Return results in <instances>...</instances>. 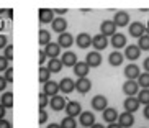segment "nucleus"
Here are the masks:
<instances>
[{
    "label": "nucleus",
    "mask_w": 149,
    "mask_h": 128,
    "mask_svg": "<svg viewBox=\"0 0 149 128\" xmlns=\"http://www.w3.org/2000/svg\"><path fill=\"white\" fill-rule=\"evenodd\" d=\"M115 31H116V25H115L113 20H105V22H102L100 33L103 36H113Z\"/></svg>",
    "instance_id": "nucleus-1"
},
{
    "label": "nucleus",
    "mask_w": 149,
    "mask_h": 128,
    "mask_svg": "<svg viewBox=\"0 0 149 128\" xmlns=\"http://www.w3.org/2000/svg\"><path fill=\"white\" fill-rule=\"evenodd\" d=\"M92 107L93 110H98V112H103L108 108V100H107L105 95H95L92 99Z\"/></svg>",
    "instance_id": "nucleus-2"
},
{
    "label": "nucleus",
    "mask_w": 149,
    "mask_h": 128,
    "mask_svg": "<svg viewBox=\"0 0 149 128\" xmlns=\"http://www.w3.org/2000/svg\"><path fill=\"white\" fill-rule=\"evenodd\" d=\"M138 90H139V84H138V80H126V82L123 84V92L126 94L128 97L136 95Z\"/></svg>",
    "instance_id": "nucleus-3"
},
{
    "label": "nucleus",
    "mask_w": 149,
    "mask_h": 128,
    "mask_svg": "<svg viewBox=\"0 0 149 128\" xmlns=\"http://www.w3.org/2000/svg\"><path fill=\"white\" fill-rule=\"evenodd\" d=\"M59 90H61V87H59V84L54 82V80H49V82H46V84L43 85V92L46 94L48 97H56Z\"/></svg>",
    "instance_id": "nucleus-4"
},
{
    "label": "nucleus",
    "mask_w": 149,
    "mask_h": 128,
    "mask_svg": "<svg viewBox=\"0 0 149 128\" xmlns=\"http://www.w3.org/2000/svg\"><path fill=\"white\" fill-rule=\"evenodd\" d=\"M139 56H141V49L138 44H130V46H126V49H125V57H128L130 61H136Z\"/></svg>",
    "instance_id": "nucleus-5"
},
{
    "label": "nucleus",
    "mask_w": 149,
    "mask_h": 128,
    "mask_svg": "<svg viewBox=\"0 0 149 128\" xmlns=\"http://www.w3.org/2000/svg\"><path fill=\"white\" fill-rule=\"evenodd\" d=\"M144 33H148V28L143 25V23H131L130 25V35L134 36V38H141V36L144 35Z\"/></svg>",
    "instance_id": "nucleus-6"
},
{
    "label": "nucleus",
    "mask_w": 149,
    "mask_h": 128,
    "mask_svg": "<svg viewBox=\"0 0 149 128\" xmlns=\"http://www.w3.org/2000/svg\"><path fill=\"white\" fill-rule=\"evenodd\" d=\"M85 62H87L90 67H98L102 62V54L98 51H90L85 57Z\"/></svg>",
    "instance_id": "nucleus-7"
},
{
    "label": "nucleus",
    "mask_w": 149,
    "mask_h": 128,
    "mask_svg": "<svg viewBox=\"0 0 149 128\" xmlns=\"http://www.w3.org/2000/svg\"><path fill=\"white\" fill-rule=\"evenodd\" d=\"M66 112H67V117H77L80 113H82V107H80L79 102H67V105H66Z\"/></svg>",
    "instance_id": "nucleus-8"
},
{
    "label": "nucleus",
    "mask_w": 149,
    "mask_h": 128,
    "mask_svg": "<svg viewBox=\"0 0 149 128\" xmlns=\"http://www.w3.org/2000/svg\"><path fill=\"white\" fill-rule=\"evenodd\" d=\"M118 123L121 125L123 128H130V127H133V123H134V115L130 113V112L120 113V117H118Z\"/></svg>",
    "instance_id": "nucleus-9"
},
{
    "label": "nucleus",
    "mask_w": 149,
    "mask_h": 128,
    "mask_svg": "<svg viewBox=\"0 0 149 128\" xmlns=\"http://www.w3.org/2000/svg\"><path fill=\"white\" fill-rule=\"evenodd\" d=\"M44 53H46V56H48L49 59H57V56L61 53V46L57 43H49L48 46L44 48Z\"/></svg>",
    "instance_id": "nucleus-10"
},
{
    "label": "nucleus",
    "mask_w": 149,
    "mask_h": 128,
    "mask_svg": "<svg viewBox=\"0 0 149 128\" xmlns=\"http://www.w3.org/2000/svg\"><path fill=\"white\" fill-rule=\"evenodd\" d=\"M113 22L116 27H126L128 23H130V13H126V12H116L113 17Z\"/></svg>",
    "instance_id": "nucleus-11"
},
{
    "label": "nucleus",
    "mask_w": 149,
    "mask_h": 128,
    "mask_svg": "<svg viewBox=\"0 0 149 128\" xmlns=\"http://www.w3.org/2000/svg\"><path fill=\"white\" fill-rule=\"evenodd\" d=\"M107 44H108V41H107V36H103L102 33H100V35H95V36L92 38V46L97 49V51L105 49Z\"/></svg>",
    "instance_id": "nucleus-12"
},
{
    "label": "nucleus",
    "mask_w": 149,
    "mask_h": 128,
    "mask_svg": "<svg viewBox=\"0 0 149 128\" xmlns=\"http://www.w3.org/2000/svg\"><path fill=\"white\" fill-rule=\"evenodd\" d=\"M75 89H77V92L85 94L92 89V82H90L87 77H80V79H77V82H75Z\"/></svg>",
    "instance_id": "nucleus-13"
},
{
    "label": "nucleus",
    "mask_w": 149,
    "mask_h": 128,
    "mask_svg": "<svg viewBox=\"0 0 149 128\" xmlns=\"http://www.w3.org/2000/svg\"><path fill=\"white\" fill-rule=\"evenodd\" d=\"M79 120H80V125H82V127H90L92 128L93 125H95V115L90 113V112H82L80 117H79Z\"/></svg>",
    "instance_id": "nucleus-14"
},
{
    "label": "nucleus",
    "mask_w": 149,
    "mask_h": 128,
    "mask_svg": "<svg viewBox=\"0 0 149 128\" xmlns=\"http://www.w3.org/2000/svg\"><path fill=\"white\" fill-rule=\"evenodd\" d=\"M61 61H62V64L64 66H67V67H74L75 64H77V56H75L72 51H66V53L62 54V57H61Z\"/></svg>",
    "instance_id": "nucleus-15"
},
{
    "label": "nucleus",
    "mask_w": 149,
    "mask_h": 128,
    "mask_svg": "<svg viewBox=\"0 0 149 128\" xmlns=\"http://www.w3.org/2000/svg\"><path fill=\"white\" fill-rule=\"evenodd\" d=\"M125 76L128 77V80H136L141 76V71L136 64H130V66H126V69H125Z\"/></svg>",
    "instance_id": "nucleus-16"
},
{
    "label": "nucleus",
    "mask_w": 149,
    "mask_h": 128,
    "mask_svg": "<svg viewBox=\"0 0 149 128\" xmlns=\"http://www.w3.org/2000/svg\"><path fill=\"white\" fill-rule=\"evenodd\" d=\"M49 104H51V108L56 112L62 110V108H66L67 102L64 100V97H61V95H56V97H51V100H49Z\"/></svg>",
    "instance_id": "nucleus-17"
},
{
    "label": "nucleus",
    "mask_w": 149,
    "mask_h": 128,
    "mask_svg": "<svg viewBox=\"0 0 149 128\" xmlns=\"http://www.w3.org/2000/svg\"><path fill=\"white\" fill-rule=\"evenodd\" d=\"M139 104H141V102L138 100L136 97H128L126 100H125V112L134 113V112L139 108Z\"/></svg>",
    "instance_id": "nucleus-18"
},
{
    "label": "nucleus",
    "mask_w": 149,
    "mask_h": 128,
    "mask_svg": "<svg viewBox=\"0 0 149 128\" xmlns=\"http://www.w3.org/2000/svg\"><path fill=\"white\" fill-rule=\"evenodd\" d=\"M72 43H74V38H72V35L67 33V31L62 33V35H59V38H57V44H59L61 48H70Z\"/></svg>",
    "instance_id": "nucleus-19"
},
{
    "label": "nucleus",
    "mask_w": 149,
    "mask_h": 128,
    "mask_svg": "<svg viewBox=\"0 0 149 128\" xmlns=\"http://www.w3.org/2000/svg\"><path fill=\"white\" fill-rule=\"evenodd\" d=\"M111 44H113L115 49H121L126 46V36L121 35V33H115L111 36Z\"/></svg>",
    "instance_id": "nucleus-20"
},
{
    "label": "nucleus",
    "mask_w": 149,
    "mask_h": 128,
    "mask_svg": "<svg viewBox=\"0 0 149 128\" xmlns=\"http://www.w3.org/2000/svg\"><path fill=\"white\" fill-rule=\"evenodd\" d=\"M102 117H103V120L110 125V123H115V122H116V117H120V113L116 112V108L108 107L107 110H103V115H102Z\"/></svg>",
    "instance_id": "nucleus-21"
},
{
    "label": "nucleus",
    "mask_w": 149,
    "mask_h": 128,
    "mask_svg": "<svg viewBox=\"0 0 149 128\" xmlns=\"http://www.w3.org/2000/svg\"><path fill=\"white\" fill-rule=\"evenodd\" d=\"M59 87H61V90L64 94H70L75 89V82L70 79V77H64V79L59 82Z\"/></svg>",
    "instance_id": "nucleus-22"
},
{
    "label": "nucleus",
    "mask_w": 149,
    "mask_h": 128,
    "mask_svg": "<svg viewBox=\"0 0 149 128\" xmlns=\"http://www.w3.org/2000/svg\"><path fill=\"white\" fill-rule=\"evenodd\" d=\"M88 71H90V66H88L87 62H77L74 66V74L79 76V79L80 77H85L88 74Z\"/></svg>",
    "instance_id": "nucleus-23"
},
{
    "label": "nucleus",
    "mask_w": 149,
    "mask_h": 128,
    "mask_svg": "<svg viewBox=\"0 0 149 128\" xmlns=\"http://www.w3.org/2000/svg\"><path fill=\"white\" fill-rule=\"evenodd\" d=\"M90 44H92V38H90V35H87V33H80V35H77V46H79V48L87 49Z\"/></svg>",
    "instance_id": "nucleus-24"
},
{
    "label": "nucleus",
    "mask_w": 149,
    "mask_h": 128,
    "mask_svg": "<svg viewBox=\"0 0 149 128\" xmlns=\"http://www.w3.org/2000/svg\"><path fill=\"white\" fill-rule=\"evenodd\" d=\"M66 28H67V22L64 20V18H54V22H53V30L56 31V33L62 35V33H66Z\"/></svg>",
    "instance_id": "nucleus-25"
},
{
    "label": "nucleus",
    "mask_w": 149,
    "mask_h": 128,
    "mask_svg": "<svg viewBox=\"0 0 149 128\" xmlns=\"http://www.w3.org/2000/svg\"><path fill=\"white\" fill-rule=\"evenodd\" d=\"M40 22L41 23H53L54 22V12L49 8L40 10Z\"/></svg>",
    "instance_id": "nucleus-26"
},
{
    "label": "nucleus",
    "mask_w": 149,
    "mask_h": 128,
    "mask_svg": "<svg viewBox=\"0 0 149 128\" xmlns=\"http://www.w3.org/2000/svg\"><path fill=\"white\" fill-rule=\"evenodd\" d=\"M123 59H125V56H123L120 51H113V53L108 56V62L111 64V66H115V67H118V66H121V62H123Z\"/></svg>",
    "instance_id": "nucleus-27"
},
{
    "label": "nucleus",
    "mask_w": 149,
    "mask_h": 128,
    "mask_svg": "<svg viewBox=\"0 0 149 128\" xmlns=\"http://www.w3.org/2000/svg\"><path fill=\"white\" fill-rule=\"evenodd\" d=\"M0 104H2L5 108H12V107H13V94L3 92L2 94V99H0Z\"/></svg>",
    "instance_id": "nucleus-28"
},
{
    "label": "nucleus",
    "mask_w": 149,
    "mask_h": 128,
    "mask_svg": "<svg viewBox=\"0 0 149 128\" xmlns=\"http://www.w3.org/2000/svg\"><path fill=\"white\" fill-rule=\"evenodd\" d=\"M38 41H40L41 46H48L49 43H53L51 41V33H49L48 30H40V36H38Z\"/></svg>",
    "instance_id": "nucleus-29"
},
{
    "label": "nucleus",
    "mask_w": 149,
    "mask_h": 128,
    "mask_svg": "<svg viewBox=\"0 0 149 128\" xmlns=\"http://www.w3.org/2000/svg\"><path fill=\"white\" fill-rule=\"evenodd\" d=\"M62 61L61 59H49V62H48V69H49V72H59L62 69Z\"/></svg>",
    "instance_id": "nucleus-30"
},
{
    "label": "nucleus",
    "mask_w": 149,
    "mask_h": 128,
    "mask_svg": "<svg viewBox=\"0 0 149 128\" xmlns=\"http://www.w3.org/2000/svg\"><path fill=\"white\" fill-rule=\"evenodd\" d=\"M138 46L143 51H149V33H144V35L141 36L139 41H138Z\"/></svg>",
    "instance_id": "nucleus-31"
},
{
    "label": "nucleus",
    "mask_w": 149,
    "mask_h": 128,
    "mask_svg": "<svg viewBox=\"0 0 149 128\" xmlns=\"http://www.w3.org/2000/svg\"><path fill=\"white\" fill-rule=\"evenodd\" d=\"M49 77H51L49 69H48V67H41V69H40V82L44 85L46 82H49Z\"/></svg>",
    "instance_id": "nucleus-32"
},
{
    "label": "nucleus",
    "mask_w": 149,
    "mask_h": 128,
    "mask_svg": "<svg viewBox=\"0 0 149 128\" xmlns=\"http://www.w3.org/2000/svg\"><path fill=\"white\" fill-rule=\"evenodd\" d=\"M138 84L143 89H149V72H143V74L138 77Z\"/></svg>",
    "instance_id": "nucleus-33"
},
{
    "label": "nucleus",
    "mask_w": 149,
    "mask_h": 128,
    "mask_svg": "<svg viewBox=\"0 0 149 128\" xmlns=\"http://www.w3.org/2000/svg\"><path fill=\"white\" fill-rule=\"evenodd\" d=\"M138 100L144 105H149V89H143L139 94H138Z\"/></svg>",
    "instance_id": "nucleus-34"
},
{
    "label": "nucleus",
    "mask_w": 149,
    "mask_h": 128,
    "mask_svg": "<svg viewBox=\"0 0 149 128\" xmlns=\"http://www.w3.org/2000/svg\"><path fill=\"white\" fill-rule=\"evenodd\" d=\"M61 127L62 128H77V123H75V120L72 117H66V118H62Z\"/></svg>",
    "instance_id": "nucleus-35"
},
{
    "label": "nucleus",
    "mask_w": 149,
    "mask_h": 128,
    "mask_svg": "<svg viewBox=\"0 0 149 128\" xmlns=\"http://www.w3.org/2000/svg\"><path fill=\"white\" fill-rule=\"evenodd\" d=\"M48 104H49L48 95H46L44 92H41V94H40V108H41V110H44V107L48 105Z\"/></svg>",
    "instance_id": "nucleus-36"
},
{
    "label": "nucleus",
    "mask_w": 149,
    "mask_h": 128,
    "mask_svg": "<svg viewBox=\"0 0 149 128\" xmlns=\"http://www.w3.org/2000/svg\"><path fill=\"white\" fill-rule=\"evenodd\" d=\"M5 57H7V61H12L13 59V46L12 44H8L5 48Z\"/></svg>",
    "instance_id": "nucleus-37"
},
{
    "label": "nucleus",
    "mask_w": 149,
    "mask_h": 128,
    "mask_svg": "<svg viewBox=\"0 0 149 128\" xmlns=\"http://www.w3.org/2000/svg\"><path fill=\"white\" fill-rule=\"evenodd\" d=\"M8 69V61L5 56H0V72L2 71H7Z\"/></svg>",
    "instance_id": "nucleus-38"
},
{
    "label": "nucleus",
    "mask_w": 149,
    "mask_h": 128,
    "mask_svg": "<svg viewBox=\"0 0 149 128\" xmlns=\"http://www.w3.org/2000/svg\"><path fill=\"white\" fill-rule=\"evenodd\" d=\"M5 79H7V82H13V67H8L7 71H5Z\"/></svg>",
    "instance_id": "nucleus-39"
},
{
    "label": "nucleus",
    "mask_w": 149,
    "mask_h": 128,
    "mask_svg": "<svg viewBox=\"0 0 149 128\" xmlns=\"http://www.w3.org/2000/svg\"><path fill=\"white\" fill-rule=\"evenodd\" d=\"M46 120H48V112L46 110H40V123H46Z\"/></svg>",
    "instance_id": "nucleus-40"
},
{
    "label": "nucleus",
    "mask_w": 149,
    "mask_h": 128,
    "mask_svg": "<svg viewBox=\"0 0 149 128\" xmlns=\"http://www.w3.org/2000/svg\"><path fill=\"white\" fill-rule=\"evenodd\" d=\"M5 87H7V79H5L3 76H0V92H3Z\"/></svg>",
    "instance_id": "nucleus-41"
},
{
    "label": "nucleus",
    "mask_w": 149,
    "mask_h": 128,
    "mask_svg": "<svg viewBox=\"0 0 149 128\" xmlns=\"http://www.w3.org/2000/svg\"><path fill=\"white\" fill-rule=\"evenodd\" d=\"M8 44H7V36L5 35H0V49L2 48H7Z\"/></svg>",
    "instance_id": "nucleus-42"
},
{
    "label": "nucleus",
    "mask_w": 149,
    "mask_h": 128,
    "mask_svg": "<svg viewBox=\"0 0 149 128\" xmlns=\"http://www.w3.org/2000/svg\"><path fill=\"white\" fill-rule=\"evenodd\" d=\"M46 53H44V49H40V64H44L46 62Z\"/></svg>",
    "instance_id": "nucleus-43"
},
{
    "label": "nucleus",
    "mask_w": 149,
    "mask_h": 128,
    "mask_svg": "<svg viewBox=\"0 0 149 128\" xmlns=\"http://www.w3.org/2000/svg\"><path fill=\"white\" fill-rule=\"evenodd\" d=\"M0 128H12V125H10L8 120H0Z\"/></svg>",
    "instance_id": "nucleus-44"
},
{
    "label": "nucleus",
    "mask_w": 149,
    "mask_h": 128,
    "mask_svg": "<svg viewBox=\"0 0 149 128\" xmlns=\"http://www.w3.org/2000/svg\"><path fill=\"white\" fill-rule=\"evenodd\" d=\"M3 117H5V107L0 104V120H3Z\"/></svg>",
    "instance_id": "nucleus-45"
},
{
    "label": "nucleus",
    "mask_w": 149,
    "mask_h": 128,
    "mask_svg": "<svg viewBox=\"0 0 149 128\" xmlns=\"http://www.w3.org/2000/svg\"><path fill=\"white\" fill-rule=\"evenodd\" d=\"M107 128H123V127H121V125H120V123H110V125H108V127H107Z\"/></svg>",
    "instance_id": "nucleus-46"
},
{
    "label": "nucleus",
    "mask_w": 149,
    "mask_h": 128,
    "mask_svg": "<svg viewBox=\"0 0 149 128\" xmlns=\"http://www.w3.org/2000/svg\"><path fill=\"white\" fill-rule=\"evenodd\" d=\"M144 69H146V72H149V57H146V61H144Z\"/></svg>",
    "instance_id": "nucleus-47"
},
{
    "label": "nucleus",
    "mask_w": 149,
    "mask_h": 128,
    "mask_svg": "<svg viewBox=\"0 0 149 128\" xmlns=\"http://www.w3.org/2000/svg\"><path fill=\"white\" fill-rule=\"evenodd\" d=\"M144 117L149 120V105H146V107H144Z\"/></svg>",
    "instance_id": "nucleus-48"
},
{
    "label": "nucleus",
    "mask_w": 149,
    "mask_h": 128,
    "mask_svg": "<svg viewBox=\"0 0 149 128\" xmlns=\"http://www.w3.org/2000/svg\"><path fill=\"white\" fill-rule=\"evenodd\" d=\"M56 12H57V13H59V15H64V13H66V12H67V10H66V8H57Z\"/></svg>",
    "instance_id": "nucleus-49"
},
{
    "label": "nucleus",
    "mask_w": 149,
    "mask_h": 128,
    "mask_svg": "<svg viewBox=\"0 0 149 128\" xmlns=\"http://www.w3.org/2000/svg\"><path fill=\"white\" fill-rule=\"evenodd\" d=\"M48 128H62V127H61V125H57V123H51Z\"/></svg>",
    "instance_id": "nucleus-50"
},
{
    "label": "nucleus",
    "mask_w": 149,
    "mask_h": 128,
    "mask_svg": "<svg viewBox=\"0 0 149 128\" xmlns=\"http://www.w3.org/2000/svg\"><path fill=\"white\" fill-rule=\"evenodd\" d=\"M7 15H8V18H13V10H7Z\"/></svg>",
    "instance_id": "nucleus-51"
},
{
    "label": "nucleus",
    "mask_w": 149,
    "mask_h": 128,
    "mask_svg": "<svg viewBox=\"0 0 149 128\" xmlns=\"http://www.w3.org/2000/svg\"><path fill=\"white\" fill-rule=\"evenodd\" d=\"M92 128H103V125H100V123H95Z\"/></svg>",
    "instance_id": "nucleus-52"
},
{
    "label": "nucleus",
    "mask_w": 149,
    "mask_h": 128,
    "mask_svg": "<svg viewBox=\"0 0 149 128\" xmlns=\"http://www.w3.org/2000/svg\"><path fill=\"white\" fill-rule=\"evenodd\" d=\"M2 28H3V22H2V20H0V30H2Z\"/></svg>",
    "instance_id": "nucleus-53"
},
{
    "label": "nucleus",
    "mask_w": 149,
    "mask_h": 128,
    "mask_svg": "<svg viewBox=\"0 0 149 128\" xmlns=\"http://www.w3.org/2000/svg\"><path fill=\"white\" fill-rule=\"evenodd\" d=\"M148 28H149V27H148ZM148 33H149V31H148Z\"/></svg>",
    "instance_id": "nucleus-54"
}]
</instances>
